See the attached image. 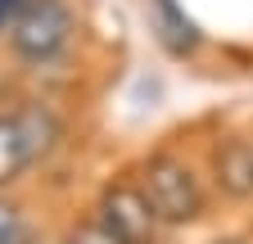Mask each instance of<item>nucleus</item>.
Segmentation results:
<instances>
[{
  "label": "nucleus",
  "mask_w": 253,
  "mask_h": 244,
  "mask_svg": "<svg viewBox=\"0 0 253 244\" xmlns=\"http://www.w3.org/2000/svg\"><path fill=\"white\" fill-rule=\"evenodd\" d=\"M23 9H27V0H0V27H5V23H14Z\"/></svg>",
  "instance_id": "1a4fd4ad"
},
{
  "label": "nucleus",
  "mask_w": 253,
  "mask_h": 244,
  "mask_svg": "<svg viewBox=\"0 0 253 244\" xmlns=\"http://www.w3.org/2000/svg\"><path fill=\"white\" fill-rule=\"evenodd\" d=\"M212 167H217V181H221V190H226V195H235V199L253 195V145L249 140L217 145Z\"/></svg>",
  "instance_id": "39448f33"
},
{
  "label": "nucleus",
  "mask_w": 253,
  "mask_h": 244,
  "mask_svg": "<svg viewBox=\"0 0 253 244\" xmlns=\"http://www.w3.org/2000/svg\"><path fill=\"white\" fill-rule=\"evenodd\" d=\"M221 244H240V240H221Z\"/></svg>",
  "instance_id": "9d476101"
},
{
  "label": "nucleus",
  "mask_w": 253,
  "mask_h": 244,
  "mask_svg": "<svg viewBox=\"0 0 253 244\" xmlns=\"http://www.w3.org/2000/svg\"><path fill=\"white\" fill-rule=\"evenodd\" d=\"M149 5H154V32L172 54H190L199 45V27L185 18V9L176 0H149Z\"/></svg>",
  "instance_id": "423d86ee"
},
{
  "label": "nucleus",
  "mask_w": 253,
  "mask_h": 244,
  "mask_svg": "<svg viewBox=\"0 0 253 244\" xmlns=\"http://www.w3.org/2000/svg\"><path fill=\"white\" fill-rule=\"evenodd\" d=\"M100 212H104V226H109L113 235H122L126 244H149V240H154L158 212H154V203H149L140 190H131V186H113V190L104 195Z\"/></svg>",
  "instance_id": "20e7f679"
},
{
  "label": "nucleus",
  "mask_w": 253,
  "mask_h": 244,
  "mask_svg": "<svg viewBox=\"0 0 253 244\" xmlns=\"http://www.w3.org/2000/svg\"><path fill=\"white\" fill-rule=\"evenodd\" d=\"M54 127L41 118V113H18V118H0V186H9V181L41 154L50 145Z\"/></svg>",
  "instance_id": "7ed1b4c3"
},
{
  "label": "nucleus",
  "mask_w": 253,
  "mask_h": 244,
  "mask_svg": "<svg viewBox=\"0 0 253 244\" xmlns=\"http://www.w3.org/2000/svg\"><path fill=\"white\" fill-rule=\"evenodd\" d=\"M68 37H73V14L63 0H27V9L14 18V32H9L14 50L23 59H37V64L54 59L68 45Z\"/></svg>",
  "instance_id": "f257e3e1"
},
{
  "label": "nucleus",
  "mask_w": 253,
  "mask_h": 244,
  "mask_svg": "<svg viewBox=\"0 0 253 244\" xmlns=\"http://www.w3.org/2000/svg\"><path fill=\"white\" fill-rule=\"evenodd\" d=\"M0 244H32V231L23 226V212L0 199Z\"/></svg>",
  "instance_id": "0eeeda50"
},
{
  "label": "nucleus",
  "mask_w": 253,
  "mask_h": 244,
  "mask_svg": "<svg viewBox=\"0 0 253 244\" xmlns=\"http://www.w3.org/2000/svg\"><path fill=\"white\" fill-rule=\"evenodd\" d=\"M63 244H126V240H122V235H113L104 222H95V226H77Z\"/></svg>",
  "instance_id": "6e6552de"
},
{
  "label": "nucleus",
  "mask_w": 253,
  "mask_h": 244,
  "mask_svg": "<svg viewBox=\"0 0 253 244\" xmlns=\"http://www.w3.org/2000/svg\"><path fill=\"white\" fill-rule=\"evenodd\" d=\"M145 199L154 203V212L163 222H190V217H199V208H204L199 181L176 159H149V167H145Z\"/></svg>",
  "instance_id": "f03ea898"
}]
</instances>
